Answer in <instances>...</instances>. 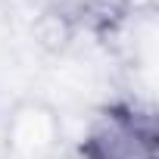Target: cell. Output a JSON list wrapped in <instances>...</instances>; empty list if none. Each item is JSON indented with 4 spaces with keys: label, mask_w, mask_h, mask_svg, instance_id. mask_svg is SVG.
Returning a JSON list of instances; mask_svg holds the SVG:
<instances>
[{
    "label": "cell",
    "mask_w": 159,
    "mask_h": 159,
    "mask_svg": "<svg viewBox=\"0 0 159 159\" xmlns=\"http://www.w3.org/2000/svg\"><path fill=\"white\" fill-rule=\"evenodd\" d=\"M81 159H159L156 119L134 100H116L81 137Z\"/></svg>",
    "instance_id": "obj_1"
},
{
    "label": "cell",
    "mask_w": 159,
    "mask_h": 159,
    "mask_svg": "<svg viewBox=\"0 0 159 159\" xmlns=\"http://www.w3.org/2000/svg\"><path fill=\"white\" fill-rule=\"evenodd\" d=\"M50 13L69 25H100L106 22V0H47Z\"/></svg>",
    "instance_id": "obj_2"
}]
</instances>
